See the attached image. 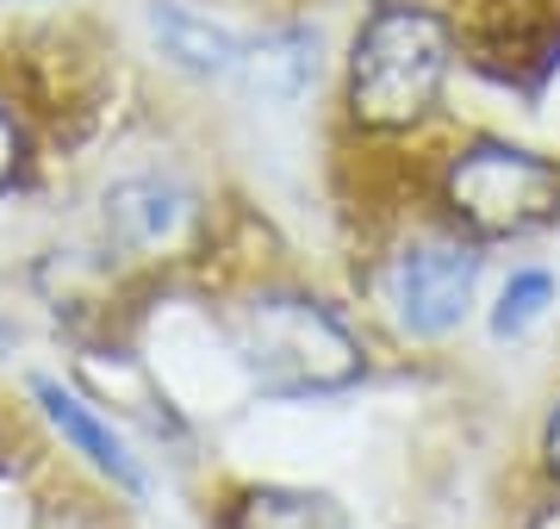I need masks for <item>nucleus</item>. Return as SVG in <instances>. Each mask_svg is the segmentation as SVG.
Masks as SVG:
<instances>
[{
    "label": "nucleus",
    "instance_id": "7ed1b4c3",
    "mask_svg": "<svg viewBox=\"0 0 560 529\" xmlns=\"http://www.w3.org/2000/svg\"><path fill=\"white\" fill-rule=\"evenodd\" d=\"M448 205L480 237H523L560 219V168L517 143H474L448 168Z\"/></svg>",
    "mask_w": 560,
    "mask_h": 529
},
{
    "label": "nucleus",
    "instance_id": "9b49d317",
    "mask_svg": "<svg viewBox=\"0 0 560 529\" xmlns=\"http://www.w3.org/2000/svg\"><path fill=\"white\" fill-rule=\"evenodd\" d=\"M13 168H20V131H13L7 113H0V187L13 181Z\"/></svg>",
    "mask_w": 560,
    "mask_h": 529
},
{
    "label": "nucleus",
    "instance_id": "39448f33",
    "mask_svg": "<svg viewBox=\"0 0 560 529\" xmlns=\"http://www.w3.org/2000/svg\"><path fill=\"white\" fill-rule=\"evenodd\" d=\"M187 193L168 181H125L106 193V231L119 237L125 249H168L180 237V224H187Z\"/></svg>",
    "mask_w": 560,
    "mask_h": 529
},
{
    "label": "nucleus",
    "instance_id": "f8f14e48",
    "mask_svg": "<svg viewBox=\"0 0 560 529\" xmlns=\"http://www.w3.org/2000/svg\"><path fill=\"white\" fill-rule=\"evenodd\" d=\"M548 468L560 473V411H555V424H548Z\"/></svg>",
    "mask_w": 560,
    "mask_h": 529
},
{
    "label": "nucleus",
    "instance_id": "f03ea898",
    "mask_svg": "<svg viewBox=\"0 0 560 529\" xmlns=\"http://www.w3.org/2000/svg\"><path fill=\"white\" fill-rule=\"evenodd\" d=\"M237 355L261 392H342L361 380L355 337L312 299H256L237 318Z\"/></svg>",
    "mask_w": 560,
    "mask_h": 529
},
{
    "label": "nucleus",
    "instance_id": "f257e3e1",
    "mask_svg": "<svg viewBox=\"0 0 560 529\" xmlns=\"http://www.w3.org/2000/svg\"><path fill=\"white\" fill-rule=\"evenodd\" d=\"M448 75V32L423 7H381L355 38L349 62V106L374 131L418 125Z\"/></svg>",
    "mask_w": 560,
    "mask_h": 529
},
{
    "label": "nucleus",
    "instance_id": "423d86ee",
    "mask_svg": "<svg viewBox=\"0 0 560 529\" xmlns=\"http://www.w3.org/2000/svg\"><path fill=\"white\" fill-rule=\"evenodd\" d=\"M38 405H44V418H50V424L62 430V436H69V443L81 448V455H88V461H94V468L101 473H113V480H119L125 492H138L143 480H138V468H131V455H125V443L119 436H113V430L101 424V418H94V411L81 405L75 392H62L57 380H38Z\"/></svg>",
    "mask_w": 560,
    "mask_h": 529
},
{
    "label": "nucleus",
    "instance_id": "6e6552de",
    "mask_svg": "<svg viewBox=\"0 0 560 529\" xmlns=\"http://www.w3.org/2000/svg\"><path fill=\"white\" fill-rule=\"evenodd\" d=\"M150 25H156L162 50H168L180 69H194V75H231V69H243L237 38L219 32L212 20H200V13H187V7H162Z\"/></svg>",
    "mask_w": 560,
    "mask_h": 529
},
{
    "label": "nucleus",
    "instance_id": "20e7f679",
    "mask_svg": "<svg viewBox=\"0 0 560 529\" xmlns=\"http://www.w3.org/2000/svg\"><path fill=\"white\" fill-rule=\"evenodd\" d=\"M474 274L480 262L460 244H418L405 249L399 268H393V306H399V325L418 330V337H442L467 318V299H474Z\"/></svg>",
    "mask_w": 560,
    "mask_h": 529
},
{
    "label": "nucleus",
    "instance_id": "1a4fd4ad",
    "mask_svg": "<svg viewBox=\"0 0 560 529\" xmlns=\"http://www.w3.org/2000/svg\"><path fill=\"white\" fill-rule=\"evenodd\" d=\"M243 69H249V87H256V94L293 101V94L312 82V69H318V38H312V32H280V38L256 44V50L243 57Z\"/></svg>",
    "mask_w": 560,
    "mask_h": 529
},
{
    "label": "nucleus",
    "instance_id": "9d476101",
    "mask_svg": "<svg viewBox=\"0 0 560 529\" xmlns=\"http://www.w3.org/2000/svg\"><path fill=\"white\" fill-rule=\"evenodd\" d=\"M548 299H555V281H548V274H536V268H529V274H517V281L499 293L492 330H499V337H523V330H529L541 311H548Z\"/></svg>",
    "mask_w": 560,
    "mask_h": 529
},
{
    "label": "nucleus",
    "instance_id": "0eeeda50",
    "mask_svg": "<svg viewBox=\"0 0 560 529\" xmlns=\"http://www.w3.org/2000/svg\"><path fill=\"white\" fill-rule=\"evenodd\" d=\"M231 529H349L337 498L300 486H256L231 510Z\"/></svg>",
    "mask_w": 560,
    "mask_h": 529
}]
</instances>
